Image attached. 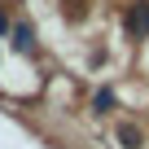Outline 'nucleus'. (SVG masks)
I'll list each match as a JSON object with an SVG mask.
<instances>
[{
    "label": "nucleus",
    "instance_id": "2",
    "mask_svg": "<svg viewBox=\"0 0 149 149\" xmlns=\"http://www.w3.org/2000/svg\"><path fill=\"white\" fill-rule=\"evenodd\" d=\"M9 40H13V48H18V53H35V31H31V22H13Z\"/></svg>",
    "mask_w": 149,
    "mask_h": 149
},
{
    "label": "nucleus",
    "instance_id": "4",
    "mask_svg": "<svg viewBox=\"0 0 149 149\" xmlns=\"http://www.w3.org/2000/svg\"><path fill=\"white\" fill-rule=\"evenodd\" d=\"M110 110H118V97H114V88H97V92H92V114H97V118H105Z\"/></svg>",
    "mask_w": 149,
    "mask_h": 149
},
{
    "label": "nucleus",
    "instance_id": "5",
    "mask_svg": "<svg viewBox=\"0 0 149 149\" xmlns=\"http://www.w3.org/2000/svg\"><path fill=\"white\" fill-rule=\"evenodd\" d=\"M9 31H13V22H9V13H5V9H0V35H9Z\"/></svg>",
    "mask_w": 149,
    "mask_h": 149
},
{
    "label": "nucleus",
    "instance_id": "3",
    "mask_svg": "<svg viewBox=\"0 0 149 149\" xmlns=\"http://www.w3.org/2000/svg\"><path fill=\"white\" fill-rule=\"evenodd\" d=\"M114 136H118V145H123V149H145V132H140L136 123H118V127H114Z\"/></svg>",
    "mask_w": 149,
    "mask_h": 149
},
{
    "label": "nucleus",
    "instance_id": "1",
    "mask_svg": "<svg viewBox=\"0 0 149 149\" xmlns=\"http://www.w3.org/2000/svg\"><path fill=\"white\" fill-rule=\"evenodd\" d=\"M123 35L127 40H149V0H132L123 9Z\"/></svg>",
    "mask_w": 149,
    "mask_h": 149
}]
</instances>
